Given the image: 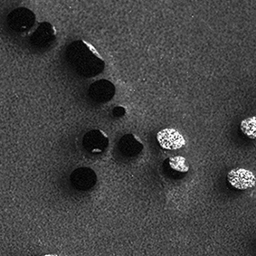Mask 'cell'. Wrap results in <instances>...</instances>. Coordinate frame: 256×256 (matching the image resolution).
Segmentation results:
<instances>
[{
  "mask_svg": "<svg viewBox=\"0 0 256 256\" xmlns=\"http://www.w3.org/2000/svg\"><path fill=\"white\" fill-rule=\"evenodd\" d=\"M228 180L236 190H246L256 186V178L252 171L238 168L228 172Z\"/></svg>",
  "mask_w": 256,
  "mask_h": 256,
  "instance_id": "cell-1",
  "label": "cell"
},
{
  "mask_svg": "<svg viewBox=\"0 0 256 256\" xmlns=\"http://www.w3.org/2000/svg\"><path fill=\"white\" fill-rule=\"evenodd\" d=\"M158 142L160 147L168 150L181 148L186 144L184 137L174 128H164L156 134Z\"/></svg>",
  "mask_w": 256,
  "mask_h": 256,
  "instance_id": "cell-2",
  "label": "cell"
},
{
  "mask_svg": "<svg viewBox=\"0 0 256 256\" xmlns=\"http://www.w3.org/2000/svg\"><path fill=\"white\" fill-rule=\"evenodd\" d=\"M10 26L14 30L23 31L29 28L34 22V16L32 12L26 8H18L14 10L8 18Z\"/></svg>",
  "mask_w": 256,
  "mask_h": 256,
  "instance_id": "cell-3",
  "label": "cell"
},
{
  "mask_svg": "<svg viewBox=\"0 0 256 256\" xmlns=\"http://www.w3.org/2000/svg\"><path fill=\"white\" fill-rule=\"evenodd\" d=\"M98 130L90 132L84 138V147L88 148L90 152H100L106 146L107 140L105 135Z\"/></svg>",
  "mask_w": 256,
  "mask_h": 256,
  "instance_id": "cell-4",
  "label": "cell"
},
{
  "mask_svg": "<svg viewBox=\"0 0 256 256\" xmlns=\"http://www.w3.org/2000/svg\"><path fill=\"white\" fill-rule=\"evenodd\" d=\"M240 128L246 137L256 140V116L249 117L241 122Z\"/></svg>",
  "mask_w": 256,
  "mask_h": 256,
  "instance_id": "cell-5",
  "label": "cell"
},
{
  "mask_svg": "<svg viewBox=\"0 0 256 256\" xmlns=\"http://www.w3.org/2000/svg\"><path fill=\"white\" fill-rule=\"evenodd\" d=\"M168 163L172 170L182 173H186L190 170V166L186 162L185 158L180 156H173L168 160Z\"/></svg>",
  "mask_w": 256,
  "mask_h": 256,
  "instance_id": "cell-6",
  "label": "cell"
},
{
  "mask_svg": "<svg viewBox=\"0 0 256 256\" xmlns=\"http://www.w3.org/2000/svg\"><path fill=\"white\" fill-rule=\"evenodd\" d=\"M54 256V254H46V256Z\"/></svg>",
  "mask_w": 256,
  "mask_h": 256,
  "instance_id": "cell-7",
  "label": "cell"
}]
</instances>
